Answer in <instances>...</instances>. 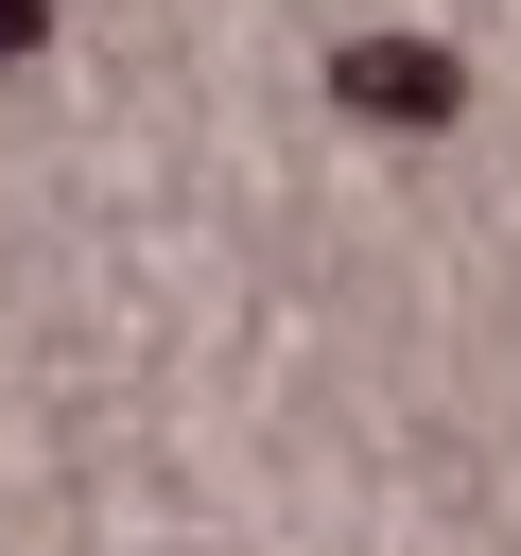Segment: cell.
Here are the masks:
<instances>
[{"mask_svg": "<svg viewBox=\"0 0 521 556\" xmlns=\"http://www.w3.org/2000/svg\"><path fill=\"white\" fill-rule=\"evenodd\" d=\"M330 87H347V122H399V139L469 104V70H452L434 35H347V52H330Z\"/></svg>", "mask_w": 521, "mask_h": 556, "instance_id": "6da1fadb", "label": "cell"}]
</instances>
